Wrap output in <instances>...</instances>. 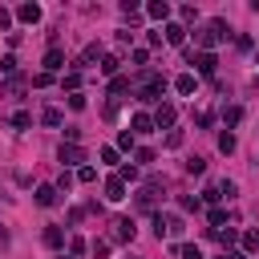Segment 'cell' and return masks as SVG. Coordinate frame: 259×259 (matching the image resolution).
<instances>
[{"instance_id": "obj_1", "label": "cell", "mask_w": 259, "mask_h": 259, "mask_svg": "<svg viewBox=\"0 0 259 259\" xmlns=\"http://www.w3.org/2000/svg\"><path fill=\"white\" fill-rule=\"evenodd\" d=\"M227 36H231V28H227V20H219V16H214V20H206V24L198 28V45H202V53H210V49H214V45H223Z\"/></svg>"}, {"instance_id": "obj_2", "label": "cell", "mask_w": 259, "mask_h": 259, "mask_svg": "<svg viewBox=\"0 0 259 259\" xmlns=\"http://www.w3.org/2000/svg\"><path fill=\"white\" fill-rule=\"evenodd\" d=\"M57 158H61L65 166H81V162H85V150H81L77 142H61V150H57Z\"/></svg>"}, {"instance_id": "obj_3", "label": "cell", "mask_w": 259, "mask_h": 259, "mask_svg": "<svg viewBox=\"0 0 259 259\" xmlns=\"http://www.w3.org/2000/svg\"><path fill=\"white\" fill-rule=\"evenodd\" d=\"M134 235H138V223H134V219H125V214L113 219V239H117V243H130Z\"/></svg>"}, {"instance_id": "obj_4", "label": "cell", "mask_w": 259, "mask_h": 259, "mask_svg": "<svg viewBox=\"0 0 259 259\" xmlns=\"http://www.w3.org/2000/svg\"><path fill=\"white\" fill-rule=\"evenodd\" d=\"M174 117H178V109H174L170 101H162V105L154 109V125H158V130H170V125H174Z\"/></svg>"}, {"instance_id": "obj_5", "label": "cell", "mask_w": 259, "mask_h": 259, "mask_svg": "<svg viewBox=\"0 0 259 259\" xmlns=\"http://www.w3.org/2000/svg\"><path fill=\"white\" fill-rule=\"evenodd\" d=\"M57 69H65V53H61V45H49V53H45V73H57Z\"/></svg>"}, {"instance_id": "obj_6", "label": "cell", "mask_w": 259, "mask_h": 259, "mask_svg": "<svg viewBox=\"0 0 259 259\" xmlns=\"http://www.w3.org/2000/svg\"><path fill=\"white\" fill-rule=\"evenodd\" d=\"M105 198H109V202H121V198H125V182H121L117 174L105 178Z\"/></svg>"}, {"instance_id": "obj_7", "label": "cell", "mask_w": 259, "mask_h": 259, "mask_svg": "<svg viewBox=\"0 0 259 259\" xmlns=\"http://www.w3.org/2000/svg\"><path fill=\"white\" fill-rule=\"evenodd\" d=\"M214 65H219L214 53H194V69H198L202 77H214Z\"/></svg>"}, {"instance_id": "obj_8", "label": "cell", "mask_w": 259, "mask_h": 259, "mask_svg": "<svg viewBox=\"0 0 259 259\" xmlns=\"http://www.w3.org/2000/svg\"><path fill=\"white\" fill-rule=\"evenodd\" d=\"M16 20H24V24H40V4H20V8H16Z\"/></svg>"}, {"instance_id": "obj_9", "label": "cell", "mask_w": 259, "mask_h": 259, "mask_svg": "<svg viewBox=\"0 0 259 259\" xmlns=\"http://www.w3.org/2000/svg\"><path fill=\"white\" fill-rule=\"evenodd\" d=\"M174 89H178L182 97H190V93L198 89V77H194V73H182V77H174Z\"/></svg>"}, {"instance_id": "obj_10", "label": "cell", "mask_w": 259, "mask_h": 259, "mask_svg": "<svg viewBox=\"0 0 259 259\" xmlns=\"http://www.w3.org/2000/svg\"><path fill=\"white\" fill-rule=\"evenodd\" d=\"M130 130H134V134H150V130H158V125H154V117H150V113H134Z\"/></svg>"}, {"instance_id": "obj_11", "label": "cell", "mask_w": 259, "mask_h": 259, "mask_svg": "<svg viewBox=\"0 0 259 259\" xmlns=\"http://www.w3.org/2000/svg\"><path fill=\"white\" fill-rule=\"evenodd\" d=\"M61 198V190L57 186H36V206H53Z\"/></svg>"}, {"instance_id": "obj_12", "label": "cell", "mask_w": 259, "mask_h": 259, "mask_svg": "<svg viewBox=\"0 0 259 259\" xmlns=\"http://www.w3.org/2000/svg\"><path fill=\"white\" fill-rule=\"evenodd\" d=\"M45 247L61 251V247H65V231H61V227H45Z\"/></svg>"}, {"instance_id": "obj_13", "label": "cell", "mask_w": 259, "mask_h": 259, "mask_svg": "<svg viewBox=\"0 0 259 259\" xmlns=\"http://www.w3.org/2000/svg\"><path fill=\"white\" fill-rule=\"evenodd\" d=\"M146 12H150L154 20H170V4H166V0H154V4H146Z\"/></svg>"}, {"instance_id": "obj_14", "label": "cell", "mask_w": 259, "mask_h": 259, "mask_svg": "<svg viewBox=\"0 0 259 259\" xmlns=\"http://www.w3.org/2000/svg\"><path fill=\"white\" fill-rule=\"evenodd\" d=\"M239 243H243V251H247V255H255V251H259V231H243V235H239Z\"/></svg>"}, {"instance_id": "obj_15", "label": "cell", "mask_w": 259, "mask_h": 259, "mask_svg": "<svg viewBox=\"0 0 259 259\" xmlns=\"http://www.w3.org/2000/svg\"><path fill=\"white\" fill-rule=\"evenodd\" d=\"M223 121L227 125H239L243 121V105H223Z\"/></svg>"}, {"instance_id": "obj_16", "label": "cell", "mask_w": 259, "mask_h": 259, "mask_svg": "<svg viewBox=\"0 0 259 259\" xmlns=\"http://www.w3.org/2000/svg\"><path fill=\"white\" fill-rule=\"evenodd\" d=\"M8 125H12V130H28V125H32V113H24V109H16V113L8 117Z\"/></svg>"}, {"instance_id": "obj_17", "label": "cell", "mask_w": 259, "mask_h": 259, "mask_svg": "<svg viewBox=\"0 0 259 259\" xmlns=\"http://www.w3.org/2000/svg\"><path fill=\"white\" fill-rule=\"evenodd\" d=\"M117 150H138V134L134 130H121L117 134Z\"/></svg>"}, {"instance_id": "obj_18", "label": "cell", "mask_w": 259, "mask_h": 259, "mask_svg": "<svg viewBox=\"0 0 259 259\" xmlns=\"http://www.w3.org/2000/svg\"><path fill=\"white\" fill-rule=\"evenodd\" d=\"M166 40H170V45H182V40H186V28H182V24H166Z\"/></svg>"}, {"instance_id": "obj_19", "label": "cell", "mask_w": 259, "mask_h": 259, "mask_svg": "<svg viewBox=\"0 0 259 259\" xmlns=\"http://www.w3.org/2000/svg\"><path fill=\"white\" fill-rule=\"evenodd\" d=\"M61 85H65V89H69V93H81V73H77V69H69V73H65V81H61Z\"/></svg>"}, {"instance_id": "obj_20", "label": "cell", "mask_w": 259, "mask_h": 259, "mask_svg": "<svg viewBox=\"0 0 259 259\" xmlns=\"http://www.w3.org/2000/svg\"><path fill=\"white\" fill-rule=\"evenodd\" d=\"M178 206H182V210H202V198H198V194H182Z\"/></svg>"}, {"instance_id": "obj_21", "label": "cell", "mask_w": 259, "mask_h": 259, "mask_svg": "<svg viewBox=\"0 0 259 259\" xmlns=\"http://www.w3.org/2000/svg\"><path fill=\"white\" fill-rule=\"evenodd\" d=\"M178 251V259H202V251L194 247V243H182V247H174Z\"/></svg>"}, {"instance_id": "obj_22", "label": "cell", "mask_w": 259, "mask_h": 259, "mask_svg": "<svg viewBox=\"0 0 259 259\" xmlns=\"http://www.w3.org/2000/svg\"><path fill=\"white\" fill-rule=\"evenodd\" d=\"M117 69H121V61H117V57H101V73H105V77H113Z\"/></svg>"}, {"instance_id": "obj_23", "label": "cell", "mask_w": 259, "mask_h": 259, "mask_svg": "<svg viewBox=\"0 0 259 259\" xmlns=\"http://www.w3.org/2000/svg\"><path fill=\"white\" fill-rule=\"evenodd\" d=\"M109 93H113V97H117V93H130V77H113V81H109Z\"/></svg>"}, {"instance_id": "obj_24", "label": "cell", "mask_w": 259, "mask_h": 259, "mask_svg": "<svg viewBox=\"0 0 259 259\" xmlns=\"http://www.w3.org/2000/svg\"><path fill=\"white\" fill-rule=\"evenodd\" d=\"M105 166H117V146H101V154H97Z\"/></svg>"}, {"instance_id": "obj_25", "label": "cell", "mask_w": 259, "mask_h": 259, "mask_svg": "<svg viewBox=\"0 0 259 259\" xmlns=\"http://www.w3.org/2000/svg\"><path fill=\"white\" fill-rule=\"evenodd\" d=\"M206 219H210V231H219V227L227 223V210H219V206H210V214H206Z\"/></svg>"}, {"instance_id": "obj_26", "label": "cell", "mask_w": 259, "mask_h": 259, "mask_svg": "<svg viewBox=\"0 0 259 259\" xmlns=\"http://www.w3.org/2000/svg\"><path fill=\"white\" fill-rule=\"evenodd\" d=\"M166 231H170V235H182V231H186L182 214H170V219H166Z\"/></svg>"}, {"instance_id": "obj_27", "label": "cell", "mask_w": 259, "mask_h": 259, "mask_svg": "<svg viewBox=\"0 0 259 259\" xmlns=\"http://www.w3.org/2000/svg\"><path fill=\"white\" fill-rule=\"evenodd\" d=\"M219 150H223V154H231V150H235V134H231V130H227V134H219Z\"/></svg>"}, {"instance_id": "obj_28", "label": "cell", "mask_w": 259, "mask_h": 259, "mask_svg": "<svg viewBox=\"0 0 259 259\" xmlns=\"http://www.w3.org/2000/svg\"><path fill=\"white\" fill-rule=\"evenodd\" d=\"M117 178L121 182H138V166H117Z\"/></svg>"}, {"instance_id": "obj_29", "label": "cell", "mask_w": 259, "mask_h": 259, "mask_svg": "<svg viewBox=\"0 0 259 259\" xmlns=\"http://www.w3.org/2000/svg\"><path fill=\"white\" fill-rule=\"evenodd\" d=\"M40 121H45V125H61V109H45Z\"/></svg>"}, {"instance_id": "obj_30", "label": "cell", "mask_w": 259, "mask_h": 259, "mask_svg": "<svg viewBox=\"0 0 259 259\" xmlns=\"http://www.w3.org/2000/svg\"><path fill=\"white\" fill-rule=\"evenodd\" d=\"M134 158L146 166V162H154V150H150V146H138V150H134Z\"/></svg>"}, {"instance_id": "obj_31", "label": "cell", "mask_w": 259, "mask_h": 259, "mask_svg": "<svg viewBox=\"0 0 259 259\" xmlns=\"http://www.w3.org/2000/svg\"><path fill=\"white\" fill-rule=\"evenodd\" d=\"M235 190H239V186H235L231 178H223V182H219V194H223V198H235Z\"/></svg>"}, {"instance_id": "obj_32", "label": "cell", "mask_w": 259, "mask_h": 259, "mask_svg": "<svg viewBox=\"0 0 259 259\" xmlns=\"http://www.w3.org/2000/svg\"><path fill=\"white\" fill-rule=\"evenodd\" d=\"M235 239H239V235H235L231 227H227V231H219V243H223V251H231V243H235Z\"/></svg>"}, {"instance_id": "obj_33", "label": "cell", "mask_w": 259, "mask_h": 259, "mask_svg": "<svg viewBox=\"0 0 259 259\" xmlns=\"http://www.w3.org/2000/svg\"><path fill=\"white\" fill-rule=\"evenodd\" d=\"M166 146L178 150V146H182V130H170V134H166Z\"/></svg>"}, {"instance_id": "obj_34", "label": "cell", "mask_w": 259, "mask_h": 259, "mask_svg": "<svg viewBox=\"0 0 259 259\" xmlns=\"http://www.w3.org/2000/svg\"><path fill=\"white\" fill-rule=\"evenodd\" d=\"M202 170H206L202 158H190V162H186V174H202Z\"/></svg>"}, {"instance_id": "obj_35", "label": "cell", "mask_w": 259, "mask_h": 259, "mask_svg": "<svg viewBox=\"0 0 259 259\" xmlns=\"http://www.w3.org/2000/svg\"><path fill=\"white\" fill-rule=\"evenodd\" d=\"M219 198H223V194H219V182H214V186H206V190H202V202H219Z\"/></svg>"}, {"instance_id": "obj_36", "label": "cell", "mask_w": 259, "mask_h": 259, "mask_svg": "<svg viewBox=\"0 0 259 259\" xmlns=\"http://www.w3.org/2000/svg\"><path fill=\"white\" fill-rule=\"evenodd\" d=\"M105 255H109V243L97 239V243H93V259H105Z\"/></svg>"}, {"instance_id": "obj_37", "label": "cell", "mask_w": 259, "mask_h": 259, "mask_svg": "<svg viewBox=\"0 0 259 259\" xmlns=\"http://www.w3.org/2000/svg\"><path fill=\"white\" fill-rule=\"evenodd\" d=\"M0 73H8V77H12V73H16V57H4V61H0Z\"/></svg>"}, {"instance_id": "obj_38", "label": "cell", "mask_w": 259, "mask_h": 259, "mask_svg": "<svg viewBox=\"0 0 259 259\" xmlns=\"http://www.w3.org/2000/svg\"><path fill=\"white\" fill-rule=\"evenodd\" d=\"M32 85H36V89H45V85H53V73H36V77H32Z\"/></svg>"}, {"instance_id": "obj_39", "label": "cell", "mask_w": 259, "mask_h": 259, "mask_svg": "<svg viewBox=\"0 0 259 259\" xmlns=\"http://www.w3.org/2000/svg\"><path fill=\"white\" fill-rule=\"evenodd\" d=\"M69 109H85V93H69Z\"/></svg>"}, {"instance_id": "obj_40", "label": "cell", "mask_w": 259, "mask_h": 259, "mask_svg": "<svg viewBox=\"0 0 259 259\" xmlns=\"http://www.w3.org/2000/svg\"><path fill=\"white\" fill-rule=\"evenodd\" d=\"M77 178H81V182H93V178H97V170H93V166H81V170H77Z\"/></svg>"}, {"instance_id": "obj_41", "label": "cell", "mask_w": 259, "mask_h": 259, "mask_svg": "<svg viewBox=\"0 0 259 259\" xmlns=\"http://www.w3.org/2000/svg\"><path fill=\"white\" fill-rule=\"evenodd\" d=\"M69 186H73V174H69V170H61V178H57V190H69Z\"/></svg>"}, {"instance_id": "obj_42", "label": "cell", "mask_w": 259, "mask_h": 259, "mask_svg": "<svg viewBox=\"0 0 259 259\" xmlns=\"http://www.w3.org/2000/svg\"><path fill=\"white\" fill-rule=\"evenodd\" d=\"M69 255H85V239H69Z\"/></svg>"}, {"instance_id": "obj_43", "label": "cell", "mask_w": 259, "mask_h": 259, "mask_svg": "<svg viewBox=\"0 0 259 259\" xmlns=\"http://www.w3.org/2000/svg\"><path fill=\"white\" fill-rule=\"evenodd\" d=\"M8 24H12V12H8V8L0 4V28H8Z\"/></svg>"}, {"instance_id": "obj_44", "label": "cell", "mask_w": 259, "mask_h": 259, "mask_svg": "<svg viewBox=\"0 0 259 259\" xmlns=\"http://www.w3.org/2000/svg\"><path fill=\"white\" fill-rule=\"evenodd\" d=\"M219 259H243V251H223Z\"/></svg>"}, {"instance_id": "obj_45", "label": "cell", "mask_w": 259, "mask_h": 259, "mask_svg": "<svg viewBox=\"0 0 259 259\" xmlns=\"http://www.w3.org/2000/svg\"><path fill=\"white\" fill-rule=\"evenodd\" d=\"M255 65H259V57H255Z\"/></svg>"}]
</instances>
